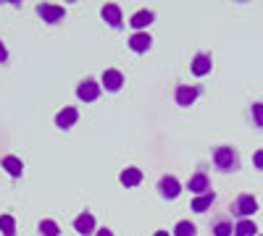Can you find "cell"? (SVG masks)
Listing matches in <instances>:
<instances>
[{
    "mask_svg": "<svg viewBox=\"0 0 263 236\" xmlns=\"http://www.w3.org/2000/svg\"><path fill=\"white\" fill-rule=\"evenodd\" d=\"M213 163H216L218 170H224V174L239 168V158H237V153L232 147H216L213 149Z\"/></svg>",
    "mask_w": 263,
    "mask_h": 236,
    "instance_id": "6da1fadb",
    "label": "cell"
},
{
    "mask_svg": "<svg viewBox=\"0 0 263 236\" xmlns=\"http://www.w3.org/2000/svg\"><path fill=\"white\" fill-rule=\"evenodd\" d=\"M258 210V202L253 195H242V197H237L234 205H232V216H237L239 221H248L253 212Z\"/></svg>",
    "mask_w": 263,
    "mask_h": 236,
    "instance_id": "7a4b0ae2",
    "label": "cell"
},
{
    "mask_svg": "<svg viewBox=\"0 0 263 236\" xmlns=\"http://www.w3.org/2000/svg\"><path fill=\"white\" fill-rule=\"evenodd\" d=\"M100 90H103V84H98L95 79H84L79 87H77V97L82 102H95L100 97Z\"/></svg>",
    "mask_w": 263,
    "mask_h": 236,
    "instance_id": "3957f363",
    "label": "cell"
},
{
    "mask_svg": "<svg viewBox=\"0 0 263 236\" xmlns=\"http://www.w3.org/2000/svg\"><path fill=\"white\" fill-rule=\"evenodd\" d=\"M37 13L42 16V21H48V24H58V21H63V16H66L63 6H53V3H40Z\"/></svg>",
    "mask_w": 263,
    "mask_h": 236,
    "instance_id": "277c9868",
    "label": "cell"
},
{
    "mask_svg": "<svg viewBox=\"0 0 263 236\" xmlns=\"http://www.w3.org/2000/svg\"><path fill=\"white\" fill-rule=\"evenodd\" d=\"M197 95H200V90L192 87V84H179L177 90H174V100H177V105H192L197 100Z\"/></svg>",
    "mask_w": 263,
    "mask_h": 236,
    "instance_id": "5b68a950",
    "label": "cell"
},
{
    "mask_svg": "<svg viewBox=\"0 0 263 236\" xmlns=\"http://www.w3.org/2000/svg\"><path fill=\"white\" fill-rule=\"evenodd\" d=\"M100 13H103L105 24L111 27V29H121V27H124V18H121V8H119L116 3H105Z\"/></svg>",
    "mask_w": 263,
    "mask_h": 236,
    "instance_id": "8992f818",
    "label": "cell"
},
{
    "mask_svg": "<svg viewBox=\"0 0 263 236\" xmlns=\"http://www.w3.org/2000/svg\"><path fill=\"white\" fill-rule=\"evenodd\" d=\"M158 191H161L163 200H177L179 191H182V186H179V181L174 179V176H163V179L158 181Z\"/></svg>",
    "mask_w": 263,
    "mask_h": 236,
    "instance_id": "52a82bcc",
    "label": "cell"
},
{
    "mask_svg": "<svg viewBox=\"0 0 263 236\" xmlns=\"http://www.w3.org/2000/svg\"><path fill=\"white\" fill-rule=\"evenodd\" d=\"M187 189L192 191V195H197V197H200V195H208V191H211V181H208V176L203 174V170H197V174L190 179Z\"/></svg>",
    "mask_w": 263,
    "mask_h": 236,
    "instance_id": "ba28073f",
    "label": "cell"
},
{
    "mask_svg": "<svg viewBox=\"0 0 263 236\" xmlns=\"http://www.w3.org/2000/svg\"><path fill=\"white\" fill-rule=\"evenodd\" d=\"M211 69H213L211 55L197 53V55L192 58V74H195V76H205V74H211Z\"/></svg>",
    "mask_w": 263,
    "mask_h": 236,
    "instance_id": "9c48e42d",
    "label": "cell"
},
{
    "mask_svg": "<svg viewBox=\"0 0 263 236\" xmlns=\"http://www.w3.org/2000/svg\"><path fill=\"white\" fill-rule=\"evenodd\" d=\"M74 231H79L82 236L95 233V216H90V212H82V216H77V218H74Z\"/></svg>",
    "mask_w": 263,
    "mask_h": 236,
    "instance_id": "30bf717a",
    "label": "cell"
},
{
    "mask_svg": "<svg viewBox=\"0 0 263 236\" xmlns=\"http://www.w3.org/2000/svg\"><path fill=\"white\" fill-rule=\"evenodd\" d=\"M121 84H124L121 71H116V69H108V71H103V87H105L108 92H119V90H121Z\"/></svg>",
    "mask_w": 263,
    "mask_h": 236,
    "instance_id": "8fae6325",
    "label": "cell"
},
{
    "mask_svg": "<svg viewBox=\"0 0 263 236\" xmlns=\"http://www.w3.org/2000/svg\"><path fill=\"white\" fill-rule=\"evenodd\" d=\"M153 18H156V16H153V11H147V8L145 11H137L135 16L129 18V27L135 29V32H142V29H147L153 24Z\"/></svg>",
    "mask_w": 263,
    "mask_h": 236,
    "instance_id": "7c38bea8",
    "label": "cell"
},
{
    "mask_svg": "<svg viewBox=\"0 0 263 236\" xmlns=\"http://www.w3.org/2000/svg\"><path fill=\"white\" fill-rule=\"evenodd\" d=\"M150 45H153V39H150L147 32H135V34L129 37V48L135 50V53H147Z\"/></svg>",
    "mask_w": 263,
    "mask_h": 236,
    "instance_id": "4fadbf2b",
    "label": "cell"
},
{
    "mask_svg": "<svg viewBox=\"0 0 263 236\" xmlns=\"http://www.w3.org/2000/svg\"><path fill=\"white\" fill-rule=\"evenodd\" d=\"M77 121H79V111H77V108H63V111L55 116V126H58V128H71Z\"/></svg>",
    "mask_w": 263,
    "mask_h": 236,
    "instance_id": "5bb4252c",
    "label": "cell"
},
{
    "mask_svg": "<svg viewBox=\"0 0 263 236\" xmlns=\"http://www.w3.org/2000/svg\"><path fill=\"white\" fill-rule=\"evenodd\" d=\"M0 165H3L6 170H8V174L13 176V179H18L21 174H24V163H21L16 155H6L3 158V163H0Z\"/></svg>",
    "mask_w": 263,
    "mask_h": 236,
    "instance_id": "9a60e30c",
    "label": "cell"
},
{
    "mask_svg": "<svg viewBox=\"0 0 263 236\" xmlns=\"http://www.w3.org/2000/svg\"><path fill=\"white\" fill-rule=\"evenodd\" d=\"M119 179H121L124 186H137V184L142 181V170H140V168H124Z\"/></svg>",
    "mask_w": 263,
    "mask_h": 236,
    "instance_id": "2e32d148",
    "label": "cell"
},
{
    "mask_svg": "<svg viewBox=\"0 0 263 236\" xmlns=\"http://www.w3.org/2000/svg\"><path fill=\"white\" fill-rule=\"evenodd\" d=\"M213 202H216V195H213V191H208V195H200V197L192 200V210L195 212H205Z\"/></svg>",
    "mask_w": 263,
    "mask_h": 236,
    "instance_id": "e0dca14e",
    "label": "cell"
},
{
    "mask_svg": "<svg viewBox=\"0 0 263 236\" xmlns=\"http://www.w3.org/2000/svg\"><path fill=\"white\" fill-rule=\"evenodd\" d=\"M234 236H258V228H255V223L250 218L248 221H239L234 226Z\"/></svg>",
    "mask_w": 263,
    "mask_h": 236,
    "instance_id": "ac0fdd59",
    "label": "cell"
},
{
    "mask_svg": "<svg viewBox=\"0 0 263 236\" xmlns=\"http://www.w3.org/2000/svg\"><path fill=\"white\" fill-rule=\"evenodd\" d=\"M174 236H197V228L190 221H179L177 228H174Z\"/></svg>",
    "mask_w": 263,
    "mask_h": 236,
    "instance_id": "d6986e66",
    "label": "cell"
},
{
    "mask_svg": "<svg viewBox=\"0 0 263 236\" xmlns=\"http://www.w3.org/2000/svg\"><path fill=\"white\" fill-rule=\"evenodd\" d=\"M40 233H42V236H58V233H61V228H58V223H55V221L45 218V221L40 223Z\"/></svg>",
    "mask_w": 263,
    "mask_h": 236,
    "instance_id": "ffe728a7",
    "label": "cell"
},
{
    "mask_svg": "<svg viewBox=\"0 0 263 236\" xmlns=\"http://www.w3.org/2000/svg\"><path fill=\"white\" fill-rule=\"evenodd\" d=\"M0 231L3 236H16V221L11 216H0Z\"/></svg>",
    "mask_w": 263,
    "mask_h": 236,
    "instance_id": "44dd1931",
    "label": "cell"
},
{
    "mask_svg": "<svg viewBox=\"0 0 263 236\" xmlns=\"http://www.w3.org/2000/svg\"><path fill=\"white\" fill-rule=\"evenodd\" d=\"M232 221H216L213 223V236H232Z\"/></svg>",
    "mask_w": 263,
    "mask_h": 236,
    "instance_id": "7402d4cb",
    "label": "cell"
},
{
    "mask_svg": "<svg viewBox=\"0 0 263 236\" xmlns=\"http://www.w3.org/2000/svg\"><path fill=\"white\" fill-rule=\"evenodd\" d=\"M250 113H253V121H255V126L260 128V126H263V102H253Z\"/></svg>",
    "mask_w": 263,
    "mask_h": 236,
    "instance_id": "603a6c76",
    "label": "cell"
},
{
    "mask_svg": "<svg viewBox=\"0 0 263 236\" xmlns=\"http://www.w3.org/2000/svg\"><path fill=\"white\" fill-rule=\"evenodd\" d=\"M253 163H255V168H263V149H258L253 155Z\"/></svg>",
    "mask_w": 263,
    "mask_h": 236,
    "instance_id": "cb8c5ba5",
    "label": "cell"
},
{
    "mask_svg": "<svg viewBox=\"0 0 263 236\" xmlns=\"http://www.w3.org/2000/svg\"><path fill=\"white\" fill-rule=\"evenodd\" d=\"M8 60V50H6V45L0 42V63H6Z\"/></svg>",
    "mask_w": 263,
    "mask_h": 236,
    "instance_id": "d4e9b609",
    "label": "cell"
},
{
    "mask_svg": "<svg viewBox=\"0 0 263 236\" xmlns=\"http://www.w3.org/2000/svg\"><path fill=\"white\" fill-rule=\"evenodd\" d=\"M98 236H114V233L108 231V228H100V231H98Z\"/></svg>",
    "mask_w": 263,
    "mask_h": 236,
    "instance_id": "484cf974",
    "label": "cell"
},
{
    "mask_svg": "<svg viewBox=\"0 0 263 236\" xmlns=\"http://www.w3.org/2000/svg\"><path fill=\"white\" fill-rule=\"evenodd\" d=\"M153 236H168V231H156V233H153Z\"/></svg>",
    "mask_w": 263,
    "mask_h": 236,
    "instance_id": "4316f807",
    "label": "cell"
}]
</instances>
